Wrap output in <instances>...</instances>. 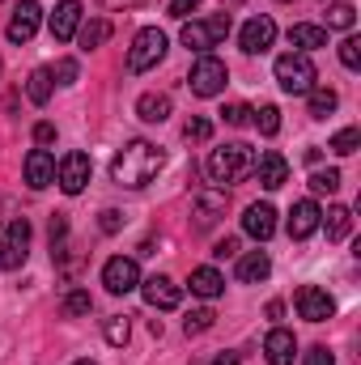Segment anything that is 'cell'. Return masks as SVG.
<instances>
[{
    "mask_svg": "<svg viewBox=\"0 0 361 365\" xmlns=\"http://www.w3.org/2000/svg\"><path fill=\"white\" fill-rule=\"evenodd\" d=\"M162 166H166V158H162L158 145H149V140H128V145L115 153V162H111V179L119 182V187H128V191H141V187H149V182L158 179Z\"/></svg>",
    "mask_w": 361,
    "mask_h": 365,
    "instance_id": "6da1fadb",
    "label": "cell"
},
{
    "mask_svg": "<svg viewBox=\"0 0 361 365\" xmlns=\"http://www.w3.org/2000/svg\"><path fill=\"white\" fill-rule=\"evenodd\" d=\"M251 170H255V149L243 145V140H230V145H221V149L208 153V179L217 182V187L243 182Z\"/></svg>",
    "mask_w": 361,
    "mask_h": 365,
    "instance_id": "7a4b0ae2",
    "label": "cell"
},
{
    "mask_svg": "<svg viewBox=\"0 0 361 365\" xmlns=\"http://www.w3.org/2000/svg\"><path fill=\"white\" fill-rule=\"evenodd\" d=\"M315 81H319V73H315V64H310L306 51H285L276 60V86L285 93H310Z\"/></svg>",
    "mask_w": 361,
    "mask_h": 365,
    "instance_id": "3957f363",
    "label": "cell"
},
{
    "mask_svg": "<svg viewBox=\"0 0 361 365\" xmlns=\"http://www.w3.org/2000/svg\"><path fill=\"white\" fill-rule=\"evenodd\" d=\"M230 34V13H217V17H208V21H183V47H191V51H200V56H208L221 38Z\"/></svg>",
    "mask_w": 361,
    "mask_h": 365,
    "instance_id": "277c9868",
    "label": "cell"
},
{
    "mask_svg": "<svg viewBox=\"0 0 361 365\" xmlns=\"http://www.w3.org/2000/svg\"><path fill=\"white\" fill-rule=\"evenodd\" d=\"M225 81H230V68L217 56H200L191 64V77H187V86H191L195 98H217V93L225 90Z\"/></svg>",
    "mask_w": 361,
    "mask_h": 365,
    "instance_id": "5b68a950",
    "label": "cell"
},
{
    "mask_svg": "<svg viewBox=\"0 0 361 365\" xmlns=\"http://www.w3.org/2000/svg\"><path fill=\"white\" fill-rule=\"evenodd\" d=\"M162 56H166V34H162L158 26H149V30H141V34L132 38V51H128V73H149Z\"/></svg>",
    "mask_w": 361,
    "mask_h": 365,
    "instance_id": "8992f818",
    "label": "cell"
},
{
    "mask_svg": "<svg viewBox=\"0 0 361 365\" xmlns=\"http://www.w3.org/2000/svg\"><path fill=\"white\" fill-rule=\"evenodd\" d=\"M56 182H60V191H64V195H81V191H86V182H90V158H86L81 149L64 153V158L56 162Z\"/></svg>",
    "mask_w": 361,
    "mask_h": 365,
    "instance_id": "52a82bcc",
    "label": "cell"
},
{
    "mask_svg": "<svg viewBox=\"0 0 361 365\" xmlns=\"http://www.w3.org/2000/svg\"><path fill=\"white\" fill-rule=\"evenodd\" d=\"M293 306H298V314H302L306 323H327V319L336 314L332 293H327V289H319V284H302V289H298V297H293Z\"/></svg>",
    "mask_w": 361,
    "mask_h": 365,
    "instance_id": "ba28073f",
    "label": "cell"
},
{
    "mask_svg": "<svg viewBox=\"0 0 361 365\" xmlns=\"http://www.w3.org/2000/svg\"><path fill=\"white\" fill-rule=\"evenodd\" d=\"M102 284H106L111 293H132V289H141V268H136V259H128V255L106 259V268H102Z\"/></svg>",
    "mask_w": 361,
    "mask_h": 365,
    "instance_id": "9c48e42d",
    "label": "cell"
},
{
    "mask_svg": "<svg viewBox=\"0 0 361 365\" xmlns=\"http://www.w3.org/2000/svg\"><path fill=\"white\" fill-rule=\"evenodd\" d=\"M238 43H243V51L247 56H264L272 43H276V21H272L268 13H260V17H251L247 26H243V34H238Z\"/></svg>",
    "mask_w": 361,
    "mask_h": 365,
    "instance_id": "30bf717a",
    "label": "cell"
},
{
    "mask_svg": "<svg viewBox=\"0 0 361 365\" xmlns=\"http://www.w3.org/2000/svg\"><path fill=\"white\" fill-rule=\"evenodd\" d=\"M39 21H43V9L34 4V0H21L17 9H13V17H9V43H30L34 34H39Z\"/></svg>",
    "mask_w": 361,
    "mask_h": 365,
    "instance_id": "8fae6325",
    "label": "cell"
},
{
    "mask_svg": "<svg viewBox=\"0 0 361 365\" xmlns=\"http://www.w3.org/2000/svg\"><path fill=\"white\" fill-rule=\"evenodd\" d=\"M141 297H145L153 310H175L183 302V289L171 276H149V280H141Z\"/></svg>",
    "mask_w": 361,
    "mask_h": 365,
    "instance_id": "7c38bea8",
    "label": "cell"
},
{
    "mask_svg": "<svg viewBox=\"0 0 361 365\" xmlns=\"http://www.w3.org/2000/svg\"><path fill=\"white\" fill-rule=\"evenodd\" d=\"M225 187H200L195 191V225L200 230H208L217 217H225Z\"/></svg>",
    "mask_w": 361,
    "mask_h": 365,
    "instance_id": "4fadbf2b",
    "label": "cell"
},
{
    "mask_svg": "<svg viewBox=\"0 0 361 365\" xmlns=\"http://www.w3.org/2000/svg\"><path fill=\"white\" fill-rule=\"evenodd\" d=\"M77 30H81V0H60L51 13V38L68 43V38H77Z\"/></svg>",
    "mask_w": 361,
    "mask_h": 365,
    "instance_id": "5bb4252c",
    "label": "cell"
},
{
    "mask_svg": "<svg viewBox=\"0 0 361 365\" xmlns=\"http://www.w3.org/2000/svg\"><path fill=\"white\" fill-rule=\"evenodd\" d=\"M319 217H323V208L315 204V200H298L293 208H289V238H310L315 230H319Z\"/></svg>",
    "mask_w": 361,
    "mask_h": 365,
    "instance_id": "9a60e30c",
    "label": "cell"
},
{
    "mask_svg": "<svg viewBox=\"0 0 361 365\" xmlns=\"http://www.w3.org/2000/svg\"><path fill=\"white\" fill-rule=\"evenodd\" d=\"M243 230H247L255 242H268L272 234H276V208H272V204H251V208L243 212Z\"/></svg>",
    "mask_w": 361,
    "mask_h": 365,
    "instance_id": "2e32d148",
    "label": "cell"
},
{
    "mask_svg": "<svg viewBox=\"0 0 361 365\" xmlns=\"http://www.w3.org/2000/svg\"><path fill=\"white\" fill-rule=\"evenodd\" d=\"M255 175H260V187L276 191V187H285V182H289V162H285L276 149H268V153H260V158H255Z\"/></svg>",
    "mask_w": 361,
    "mask_h": 365,
    "instance_id": "e0dca14e",
    "label": "cell"
},
{
    "mask_svg": "<svg viewBox=\"0 0 361 365\" xmlns=\"http://www.w3.org/2000/svg\"><path fill=\"white\" fill-rule=\"evenodd\" d=\"M26 182L34 191H43V187L56 182V158L47 149H30V158H26Z\"/></svg>",
    "mask_w": 361,
    "mask_h": 365,
    "instance_id": "ac0fdd59",
    "label": "cell"
},
{
    "mask_svg": "<svg viewBox=\"0 0 361 365\" xmlns=\"http://www.w3.org/2000/svg\"><path fill=\"white\" fill-rule=\"evenodd\" d=\"M264 357H268V365H293V357H298V340H293V331L272 327L268 340H264Z\"/></svg>",
    "mask_w": 361,
    "mask_h": 365,
    "instance_id": "d6986e66",
    "label": "cell"
},
{
    "mask_svg": "<svg viewBox=\"0 0 361 365\" xmlns=\"http://www.w3.org/2000/svg\"><path fill=\"white\" fill-rule=\"evenodd\" d=\"M268 276H272L268 251H251V255H243V259H238V280H243V284H264Z\"/></svg>",
    "mask_w": 361,
    "mask_h": 365,
    "instance_id": "ffe728a7",
    "label": "cell"
},
{
    "mask_svg": "<svg viewBox=\"0 0 361 365\" xmlns=\"http://www.w3.org/2000/svg\"><path fill=\"white\" fill-rule=\"evenodd\" d=\"M289 43H293L298 51H319V47H327V30L298 21V26H289Z\"/></svg>",
    "mask_w": 361,
    "mask_h": 365,
    "instance_id": "44dd1931",
    "label": "cell"
},
{
    "mask_svg": "<svg viewBox=\"0 0 361 365\" xmlns=\"http://www.w3.org/2000/svg\"><path fill=\"white\" fill-rule=\"evenodd\" d=\"M136 115H141L145 123H166V119H171V93H141Z\"/></svg>",
    "mask_w": 361,
    "mask_h": 365,
    "instance_id": "7402d4cb",
    "label": "cell"
},
{
    "mask_svg": "<svg viewBox=\"0 0 361 365\" xmlns=\"http://www.w3.org/2000/svg\"><path fill=\"white\" fill-rule=\"evenodd\" d=\"M319 225H327V242H345L349 230H353V212L345 204H332L327 217H319Z\"/></svg>",
    "mask_w": 361,
    "mask_h": 365,
    "instance_id": "603a6c76",
    "label": "cell"
},
{
    "mask_svg": "<svg viewBox=\"0 0 361 365\" xmlns=\"http://www.w3.org/2000/svg\"><path fill=\"white\" fill-rule=\"evenodd\" d=\"M187 284H191V293H195V297H204V302H213V297H217V293L225 289V276L217 272V268H195Z\"/></svg>",
    "mask_w": 361,
    "mask_h": 365,
    "instance_id": "cb8c5ba5",
    "label": "cell"
},
{
    "mask_svg": "<svg viewBox=\"0 0 361 365\" xmlns=\"http://www.w3.org/2000/svg\"><path fill=\"white\" fill-rule=\"evenodd\" d=\"M106 38H111V21H106V17L81 21V30H77V43H81V51H93V47H102Z\"/></svg>",
    "mask_w": 361,
    "mask_h": 365,
    "instance_id": "d4e9b609",
    "label": "cell"
},
{
    "mask_svg": "<svg viewBox=\"0 0 361 365\" xmlns=\"http://www.w3.org/2000/svg\"><path fill=\"white\" fill-rule=\"evenodd\" d=\"M51 68H34L30 73V81H26V98L34 102V106H47V98H51Z\"/></svg>",
    "mask_w": 361,
    "mask_h": 365,
    "instance_id": "484cf974",
    "label": "cell"
},
{
    "mask_svg": "<svg viewBox=\"0 0 361 365\" xmlns=\"http://www.w3.org/2000/svg\"><path fill=\"white\" fill-rule=\"evenodd\" d=\"M102 336H106V344L123 349V344H128V336H132V323H128V314H111V319H102Z\"/></svg>",
    "mask_w": 361,
    "mask_h": 365,
    "instance_id": "4316f807",
    "label": "cell"
},
{
    "mask_svg": "<svg viewBox=\"0 0 361 365\" xmlns=\"http://www.w3.org/2000/svg\"><path fill=\"white\" fill-rule=\"evenodd\" d=\"M336 106H340L336 90H327V86H315V90H310V119H327Z\"/></svg>",
    "mask_w": 361,
    "mask_h": 365,
    "instance_id": "83f0119b",
    "label": "cell"
},
{
    "mask_svg": "<svg viewBox=\"0 0 361 365\" xmlns=\"http://www.w3.org/2000/svg\"><path fill=\"white\" fill-rule=\"evenodd\" d=\"M353 21H357V9L349 0H336L327 9V30H353Z\"/></svg>",
    "mask_w": 361,
    "mask_h": 365,
    "instance_id": "f1b7e54d",
    "label": "cell"
},
{
    "mask_svg": "<svg viewBox=\"0 0 361 365\" xmlns=\"http://www.w3.org/2000/svg\"><path fill=\"white\" fill-rule=\"evenodd\" d=\"M310 191L315 195H336L340 191V170H315L310 175Z\"/></svg>",
    "mask_w": 361,
    "mask_h": 365,
    "instance_id": "f546056e",
    "label": "cell"
},
{
    "mask_svg": "<svg viewBox=\"0 0 361 365\" xmlns=\"http://www.w3.org/2000/svg\"><path fill=\"white\" fill-rule=\"evenodd\" d=\"M357 145H361V132H357V128H345V132H336V136H332V145H327V149H332V153H340V158H349V153H357Z\"/></svg>",
    "mask_w": 361,
    "mask_h": 365,
    "instance_id": "4dcf8cb0",
    "label": "cell"
},
{
    "mask_svg": "<svg viewBox=\"0 0 361 365\" xmlns=\"http://www.w3.org/2000/svg\"><path fill=\"white\" fill-rule=\"evenodd\" d=\"M213 319H217V314H213L208 306H200V310H191V314L183 319V331H187V336H200V331L213 327Z\"/></svg>",
    "mask_w": 361,
    "mask_h": 365,
    "instance_id": "1f68e13d",
    "label": "cell"
},
{
    "mask_svg": "<svg viewBox=\"0 0 361 365\" xmlns=\"http://www.w3.org/2000/svg\"><path fill=\"white\" fill-rule=\"evenodd\" d=\"M340 64H345L349 73H357L361 68V38L357 34H349V38L340 43Z\"/></svg>",
    "mask_w": 361,
    "mask_h": 365,
    "instance_id": "d6a6232c",
    "label": "cell"
},
{
    "mask_svg": "<svg viewBox=\"0 0 361 365\" xmlns=\"http://www.w3.org/2000/svg\"><path fill=\"white\" fill-rule=\"evenodd\" d=\"M255 115V128L264 132V136H276L280 132V110L276 106H260V110H251Z\"/></svg>",
    "mask_w": 361,
    "mask_h": 365,
    "instance_id": "836d02e7",
    "label": "cell"
},
{
    "mask_svg": "<svg viewBox=\"0 0 361 365\" xmlns=\"http://www.w3.org/2000/svg\"><path fill=\"white\" fill-rule=\"evenodd\" d=\"M90 293H86V289H73V293H68V297H64V314H68V319H77V314H90Z\"/></svg>",
    "mask_w": 361,
    "mask_h": 365,
    "instance_id": "e575fe53",
    "label": "cell"
},
{
    "mask_svg": "<svg viewBox=\"0 0 361 365\" xmlns=\"http://www.w3.org/2000/svg\"><path fill=\"white\" fill-rule=\"evenodd\" d=\"M4 242H13V247H21V251H30V221L26 217H17V221H9V238Z\"/></svg>",
    "mask_w": 361,
    "mask_h": 365,
    "instance_id": "d590c367",
    "label": "cell"
},
{
    "mask_svg": "<svg viewBox=\"0 0 361 365\" xmlns=\"http://www.w3.org/2000/svg\"><path fill=\"white\" fill-rule=\"evenodd\" d=\"M221 119H225L230 128H247V123H251V106H243V102H230V106L221 110Z\"/></svg>",
    "mask_w": 361,
    "mask_h": 365,
    "instance_id": "8d00e7d4",
    "label": "cell"
},
{
    "mask_svg": "<svg viewBox=\"0 0 361 365\" xmlns=\"http://www.w3.org/2000/svg\"><path fill=\"white\" fill-rule=\"evenodd\" d=\"M183 136H187V140H208V136H213V123H208L204 115H195V119L183 123Z\"/></svg>",
    "mask_w": 361,
    "mask_h": 365,
    "instance_id": "74e56055",
    "label": "cell"
},
{
    "mask_svg": "<svg viewBox=\"0 0 361 365\" xmlns=\"http://www.w3.org/2000/svg\"><path fill=\"white\" fill-rule=\"evenodd\" d=\"M21 264H26V251L13 247V242H0V268L13 272V268H21Z\"/></svg>",
    "mask_w": 361,
    "mask_h": 365,
    "instance_id": "f35d334b",
    "label": "cell"
},
{
    "mask_svg": "<svg viewBox=\"0 0 361 365\" xmlns=\"http://www.w3.org/2000/svg\"><path fill=\"white\" fill-rule=\"evenodd\" d=\"M77 73H81V68H77V60H60V64H56V73H51V81H60V86H77Z\"/></svg>",
    "mask_w": 361,
    "mask_h": 365,
    "instance_id": "ab89813d",
    "label": "cell"
},
{
    "mask_svg": "<svg viewBox=\"0 0 361 365\" xmlns=\"http://www.w3.org/2000/svg\"><path fill=\"white\" fill-rule=\"evenodd\" d=\"M166 9H171V17H175V21H187V17L200 9V0H171Z\"/></svg>",
    "mask_w": 361,
    "mask_h": 365,
    "instance_id": "60d3db41",
    "label": "cell"
},
{
    "mask_svg": "<svg viewBox=\"0 0 361 365\" xmlns=\"http://www.w3.org/2000/svg\"><path fill=\"white\" fill-rule=\"evenodd\" d=\"M302 365H336V357H332V349H323V344H315L306 357H302Z\"/></svg>",
    "mask_w": 361,
    "mask_h": 365,
    "instance_id": "b9f144b4",
    "label": "cell"
},
{
    "mask_svg": "<svg viewBox=\"0 0 361 365\" xmlns=\"http://www.w3.org/2000/svg\"><path fill=\"white\" fill-rule=\"evenodd\" d=\"M98 225H102V234H115V230H119V225H123V212H115V208H106V212H102V221H98Z\"/></svg>",
    "mask_w": 361,
    "mask_h": 365,
    "instance_id": "7bdbcfd3",
    "label": "cell"
},
{
    "mask_svg": "<svg viewBox=\"0 0 361 365\" xmlns=\"http://www.w3.org/2000/svg\"><path fill=\"white\" fill-rule=\"evenodd\" d=\"M213 255H217V259H234V255H238V238H221V242L213 247Z\"/></svg>",
    "mask_w": 361,
    "mask_h": 365,
    "instance_id": "ee69618b",
    "label": "cell"
},
{
    "mask_svg": "<svg viewBox=\"0 0 361 365\" xmlns=\"http://www.w3.org/2000/svg\"><path fill=\"white\" fill-rule=\"evenodd\" d=\"M34 140H39V149L51 145L56 140V123H34Z\"/></svg>",
    "mask_w": 361,
    "mask_h": 365,
    "instance_id": "f6af8a7d",
    "label": "cell"
},
{
    "mask_svg": "<svg viewBox=\"0 0 361 365\" xmlns=\"http://www.w3.org/2000/svg\"><path fill=\"white\" fill-rule=\"evenodd\" d=\"M106 9H132V4H145V0H102Z\"/></svg>",
    "mask_w": 361,
    "mask_h": 365,
    "instance_id": "bcb514c9",
    "label": "cell"
},
{
    "mask_svg": "<svg viewBox=\"0 0 361 365\" xmlns=\"http://www.w3.org/2000/svg\"><path fill=\"white\" fill-rule=\"evenodd\" d=\"M213 365H238V353H221Z\"/></svg>",
    "mask_w": 361,
    "mask_h": 365,
    "instance_id": "7dc6e473",
    "label": "cell"
},
{
    "mask_svg": "<svg viewBox=\"0 0 361 365\" xmlns=\"http://www.w3.org/2000/svg\"><path fill=\"white\" fill-rule=\"evenodd\" d=\"M73 365H93V361H73Z\"/></svg>",
    "mask_w": 361,
    "mask_h": 365,
    "instance_id": "c3c4849f",
    "label": "cell"
},
{
    "mask_svg": "<svg viewBox=\"0 0 361 365\" xmlns=\"http://www.w3.org/2000/svg\"><path fill=\"white\" fill-rule=\"evenodd\" d=\"M280 4H289V0H280Z\"/></svg>",
    "mask_w": 361,
    "mask_h": 365,
    "instance_id": "681fc988",
    "label": "cell"
},
{
    "mask_svg": "<svg viewBox=\"0 0 361 365\" xmlns=\"http://www.w3.org/2000/svg\"><path fill=\"white\" fill-rule=\"evenodd\" d=\"M0 68H4V64H0Z\"/></svg>",
    "mask_w": 361,
    "mask_h": 365,
    "instance_id": "f907efd6",
    "label": "cell"
}]
</instances>
